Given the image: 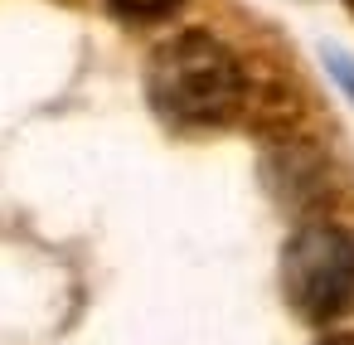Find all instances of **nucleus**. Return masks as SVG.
Returning <instances> with one entry per match:
<instances>
[{"mask_svg": "<svg viewBox=\"0 0 354 345\" xmlns=\"http://www.w3.org/2000/svg\"><path fill=\"white\" fill-rule=\"evenodd\" d=\"M248 64L209 30H180L160 39L146 59V93L156 112L175 127H223L238 122Z\"/></svg>", "mask_w": 354, "mask_h": 345, "instance_id": "nucleus-1", "label": "nucleus"}, {"mask_svg": "<svg viewBox=\"0 0 354 345\" xmlns=\"http://www.w3.org/2000/svg\"><path fill=\"white\" fill-rule=\"evenodd\" d=\"M281 292L301 321H339L354 306V238L325 219L301 224L281 248Z\"/></svg>", "mask_w": 354, "mask_h": 345, "instance_id": "nucleus-2", "label": "nucleus"}, {"mask_svg": "<svg viewBox=\"0 0 354 345\" xmlns=\"http://www.w3.org/2000/svg\"><path fill=\"white\" fill-rule=\"evenodd\" d=\"M185 6V0H112V10L127 20H165Z\"/></svg>", "mask_w": 354, "mask_h": 345, "instance_id": "nucleus-3", "label": "nucleus"}, {"mask_svg": "<svg viewBox=\"0 0 354 345\" xmlns=\"http://www.w3.org/2000/svg\"><path fill=\"white\" fill-rule=\"evenodd\" d=\"M320 345H354V335H330V340H320Z\"/></svg>", "mask_w": 354, "mask_h": 345, "instance_id": "nucleus-4", "label": "nucleus"}, {"mask_svg": "<svg viewBox=\"0 0 354 345\" xmlns=\"http://www.w3.org/2000/svg\"><path fill=\"white\" fill-rule=\"evenodd\" d=\"M344 6H349V15H354V0H344Z\"/></svg>", "mask_w": 354, "mask_h": 345, "instance_id": "nucleus-5", "label": "nucleus"}]
</instances>
